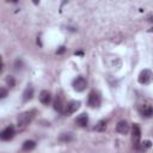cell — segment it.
Returning <instances> with one entry per match:
<instances>
[{"label":"cell","mask_w":153,"mask_h":153,"mask_svg":"<svg viewBox=\"0 0 153 153\" xmlns=\"http://www.w3.org/2000/svg\"><path fill=\"white\" fill-rule=\"evenodd\" d=\"M148 31H149V32H153V26H152V27H151V29H149Z\"/></svg>","instance_id":"22"},{"label":"cell","mask_w":153,"mask_h":153,"mask_svg":"<svg viewBox=\"0 0 153 153\" xmlns=\"http://www.w3.org/2000/svg\"><path fill=\"white\" fill-rule=\"evenodd\" d=\"M152 146V142L149 141V140H146V141H143L142 143H141V148L142 149H146V148H149Z\"/></svg>","instance_id":"18"},{"label":"cell","mask_w":153,"mask_h":153,"mask_svg":"<svg viewBox=\"0 0 153 153\" xmlns=\"http://www.w3.org/2000/svg\"><path fill=\"white\" fill-rule=\"evenodd\" d=\"M39 102L42 104H44V105H48L51 102V94H50V92L47 91V90L41 91V93H39Z\"/></svg>","instance_id":"10"},{"label":"cell","mask_w":153,"mask_h":153,"mask_svg":"<svg viewBox=\"0 0 153 153\" xmlns=\"http://www.w3.org/2000/svg\"><path fill=\"white\" fill-rule=\"evenodd\" d=\"M65 50H66V48H65V47H60V49H57V50H56V54H62Z\"/></svg>","instance_id":"21"},{"label":"cell","mask_w":153,"mask_h":153,"mask_svg":"<svg viewBox=\"0 0 153 153\" xmlns=\"http://www.w3.org/2000/svg\"><path fill=\"white\" fill-rule=\"evenodd\" d=\"M35 114H36L35 110H30V111H25V112L20 114L18 116V118H17V127H18V129L19 130L25 129L32 122V120L35 117Z\"/></svg>","instance_id":"1"},{"label":"cell","mask_w":153,"mask_h":153,"mask_svg":"<svg viewBox=\"0 0 153 153\" xmlns=\"http://www.w3.org/2000/svg\"><path fill=\"white\" fill-rule=\"evenodd\" d=\"M14 133H16V131H14L13 126H8V127H6V128L0 133V137H1V140H4V141H10V140L13 139Z\"/></svg>","instance_id":"7"},{"label":"cell","mask_w":153,"mask_h":153,"mask_svg":"<svg viewBox=\"0 0 153 153\" xmlns=\"http://www.w3.org/2000/svg\"><path fill=\"white\" fill-rule=\"evenodd\" d=\"M100 102H102V98H100L99 92L96 90H92L87 97V105L92 109H96V108L100 106Z\"/></svg>","instance_id":"2"},{"label":"cell","mask_w":153,"mask_h":153,"mask_svg":"<svg viewBox=\"0 0 153 153\" xmlns=\"http://www.w3.org/2000/svg\"><path fill=\"white\" fill-rule=\"evenodd\" d=\"M6 96H7V90L5 87H1L0 88V98L4 99V98H6Z\"/></svg>","instance_id":"19"},{"label":"cell","mask_w":153,"mask_h":153,"mask_svg":"<svg viewBox=\"0 0 153 153\" xmlns=\"http://www.w3.org/2000/svg\"><path fill=\"white\" fill-rule=\"evenodd\" d=\"M6 84L10 86V87H14L16 86V80L12 75H7L6 76Z\"/></svg>","instance_id":"17"},{"label":"cell","mask_w":153,"mask_h":153,"mask_svg":"<svg viewBox=\"0 0 153 153\" xmlns=\"http://www.w3.org/2000/svg\"><path fill=\"white\" fill-rule=\"evenodd\" d=\"M116 130L120 133V134H128L129 133V124L127 123V121H120L117 124H116Z\"/></svg>","instance_id":"9"},{"label":"cell","mask_w":153,"mask_h":153,"mask_svg":"<svg viewBox=\"0 0 153 153\" xmlns=\"http://www.w3.org/2000/svg\"><path fill=\"white\" fill-rule=\"evenodd\" d=\"M72 86H73L74 91H76V92H82V91L86 88V86H87V81H86V79H85L84 76L79 75V76H76V78L73 80Z\"/></svg>","instance_id":"4"},{"label":"cell","mask_w":153,"mask_h":153,"mask_svg":"<svg viewBox=\"0 0 153 153\" xmlns=\"http://www.w3.org/2000/svg\"><path fill=\"white\" fill-rule=\"evenodd\" d=\"M106 127H108L106 121L100 120V121H98V122H97V124L93 127V130H94V131H105Z\"/></svg>","instance_id":"14"},{"label":"cell","mask_w":153,"mask_h":153,"mask_svg":"<svg viewBox=\"0 0 153 153\" xmlns=\"http://www.w3.org/2000/svg\"><path fill=\"white\" fill-rule=\"evenodd\" d=\"M33 97V87L31 85H27V87L23 92V102H29Z\"/></svg>","instance_id":"13"},{"label":"cell","mask_w":153,"mask_h":153,"mask_svg":"<svg viewBox=\"0 0 153 153\" xmlns=\"http://www.w3.org/2000/svg\"><path fill=\"white\" fill-rule=\"evenodd\" d=\"M75 124L79 126V127H81V128L86 127L88 124V116H87V114H80L75 118Z\"/></svg>","instance_id":"11"},{"label":"cell","mask_w":153,"mask_h":153,"mask_svg":"<svg viewBox=\"0 0 153 153\" xmlns=\"http://www.w3.org/2000/svg\"><path fill=\"white\" fill-rule=\"evenodd\" d=\"M80 108V102L79 100H71L68 102L66 105H65V110H63V114L66 116H71L72 114L76 112Z\"/></svg>","instance_id":"5"},{"label":"cell","mask_w":153,"mask_h":153,"mask_svg":"<svg viewBox=\"0 0 153 153\" xmlns=\"http://www.w3.org/2000/svg\"><path fill=\"white\" fill-rule=\"evenodd\" d=\"M137 81L141 85H148L153 81V72L151 69H142L137 76Z\"/></svg>","instance_id":"3"},{"label":"cell","mask_w":153,"mask_h":153,"mask_svg":"<svg viewBox=\"0 0 153 153\" xmlns=\"http://www.w3.org/2000/svg\"><path fill=\"white\" fill-rule=\"evenodd\" d=\"M54 109H55V111H57L60 114H62L65 110V104H63V100L60 96H56V98L54 100Z\"/></svg>","instance_id":"12"},{"label":"cell","mask_w":153,"mask_h":153,"mask_svg":"<svg viewBox=\"0 0 153 153\" xmlns=\"http://www.w3.org/2000/svg\"><path fill=\"white\" fill-rule=\"evenodd\" d=\"M22 66H23V62H22V60H17V61H16V63H14V67H16V69H19V68H22Z\"/></svg>","instance_id":"20"},{"label":"cell","mask_w":153,"mask_h":153,"mask_svg":"<svg viewBox=\"0 0 153 153\" xmlns=\"http://www.w3.org/2000/svg\"><path fill=\"white\" fill-rule=\"evenodd\" d=\"M35 147H36V142L33 140H26V141H24V143L22 146V149L27 152V151H32Z\"/></svg>","instance_id":"15"},{"label":"cell","mask_w":153,"mask_h":153,"mask_svg":"<svg viewBox=\"0 0 153 153\" xmlns=\"http://www.w3.org/2000/svg\"><path fill=\"white\" fill-rule=\"evenodd\" d=\"M59 140H60L61 142H69V141L73 140V135H72L71 133H63V134L60 135Z\"/></svg>","instance_id":"16"},{"label":"cell","mask_w":153,"mask_h":153,"mask_svg":"<svg viewBox=\"0 0 153 153\" xmlns=\"http://www.w3.org/2000/svg\"><path fill=\"white\" fill-rule=\"evenodd\" d=\"M140 139H141V129H140L139 124L134 123L131 127V140L136 148H139V146H140Z\"/></svg>","instance_id":"6"},{"label":"cell","mask_w":153,"mask_h":153,"mask_svg":"<svg viewBox=\"0 0 153 153\" xmlns=\"http://www.w3.org/2000/svg\"><path fill=\"white\" fill-rule=\"evenodd\" d=\"M139 111L142 117H152L153 116V106L152 105H142L139 108Z\"/></svg>","instance_id":"8"}]
</instances>
